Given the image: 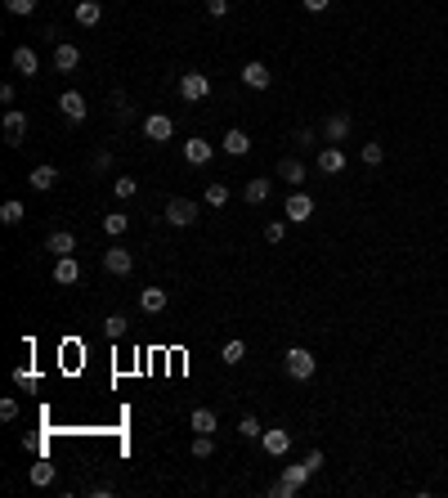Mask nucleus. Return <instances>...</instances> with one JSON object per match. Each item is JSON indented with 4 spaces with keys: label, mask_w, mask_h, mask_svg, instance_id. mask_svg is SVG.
<instances>
[{
    "label": "nucleus",
    "mask_w": 448,
    "mask_h": 498,
    "mask_svg": "<svg viewBox=\"0 0 448 498\" xmlns=\"http://www.w3.org/2000/svg\"><path fill=\"white\" fill-rule=\"evenodd\" d=\"M283 368H287V378H292V382H309V378H314V368H319V359H314V350L292 346V350L283 355Z\"/></svg>",
    "instance_id": "nucleus-1"
},
{
    "label": "nucleus",
    "mask_w": 448,
    "mask_h": 498,
    "mask_svg": "<svg viewBox=\"0 0 448 498\" xmlns=\"http://www.w3.org/2000/svg\"><path fill=\"white\" fill-rule=\"evenodd\" d=\"M207 94H211V77H207V72H184V77H179V99L202 104Z\"/></svg>",
    "instance_id": "nucleus-2"
},
{
    "label": "nucleus",
    "mask_w": 448,
    "mask_h": 498,
    "mask_svg": "<svg viewBox=\"0 0 448 498\" xmlns=\"http://www.w3.org/2000/svg\"><path fill=\"white\" fill-rule=\"evenodd\" d=\"M23 139H27V113H23V108H9L5 113V144L18 149Z\"/></svg>",
    "instance_id": "nucleus-3"
},
{
    "label": "nucleus",
    "mask_w": 448,
    "mask_h": 498,
    "mask_svg": "<svg viewBox=\"0 0 448 498\" xmlns=\"http://www.w3.org/2000/svg\"><path fill=\"white\" fill-rule=\"evenodd\" d=\"M166 220H171L175 229L193 225V220H198V202H188V198H171V202H166Z\"/></svg>",
    "instance_id": "nucleus-4"
},
{
    "label": "nucleus",
    "mask_w": 448,
    "mask_h": 498,
    "mask_svg": "<svg viewBox=\"0 0 448 498\" xmlns=\"http://www.w3.org/2000/svg\"><path fill=\"white\" fill-rule=\"evenodd\" d=\"M283 216H287V220H292V225H300V220H309V216H314V198H309V193H292V198H287V206H283Z\"/></svg>",
    "instance_id": "nucleus-5"
},
{
    "label": "nucleus",
    "mask_w": 448,
    "mask_h": 498,
    "mask_svg": "<svg viewBox=\"0 0 448 498\" xmlns=\"http://www.w3.org/2000/svg\"><path fill=\"white\" fill-rule=\"evenodd\" d=\"M58 113H63L68 121H86V113H90V108H86V94L63 90V94H58Z\"/></svg>",
    "instance_id": "nucleus-6"
},
{
    "label": "nucleus",
    "mask_w": 448,
    "mask_h": 498,
    "mask_svg": "<svg viewBox=\"0 0 448 498\" xmlns=\"http://www.w3.org/2000/svg\"><path fill=\"white\" fill-rule=\"evenodd\" d=\"M143 135H148L153 144H166V139H171V135H175V121H171V117H166V113H153L148 121H143Z\"/></svg>",
    "instance_id": "nucleus-7"
},
{
    "label": "nucleus",
    "mask_w": 448,
    "mask_h": 498,
    "mask_svg": "<svg viewBox=\"0 0 448 498\" xmlns=\"http://www.w3.org/2000/svg\"><path fill=\"white\" fill-rule=\"evenodd\" d=\"M103 270L121 278V274H130V270H135V256H130L126 247H108V251H103Z\"/></svg>",
    "instance_id": "nucleus-8"
},
{
    "label": "nucleus",
    "mask_w": 448,
    "mask_h": 498,
    "mask_svg": "<svg viewBox=\"0 0 448 498\" xmlns=\"http://www.w3.org/2000/svg\"><path fill=\"white\" fill-rule=\"evenodd\" d=\"M269 68L260 63V58H251V63H242V86H251V90H269Z\"/></svg>",
    "instance_id": "nucleus-9"
},
{
    "label": "nucleus",
    "mask_w": 448,
    "mask_h": 498,
    "mask_svg": "<svg viewBox=\"0 0 448 498\" xmlns=\"http://www.w3.org/2000/svg\"><path fill=\"white\" fill-rule=\"evenodd\" d=\"M269 193H274V180H269V175H256V180H247V185H242V202L260 206Z\"/></svg>",
    "instance_id": "nucleus-10"
},
{
    "label": "nucleus",
    "mask_w": 448,
    "mask_h": 498,
    "mask_svg": "<svg viewBox=\"0 0 448 498\" xmlns=\"http://www.w3.org/2000/svg\"><path fill=\"white\" fill-rule=\"evenodd\" d=\"M260 449H264L269 458H283L287 449H292V435H287L283 427H274V431H264V435H260Z\"/></svg>",
    "instance_id": "nucleus-11"
},
{
    "label": "nucleus",
    "mask_w": 448,
    "mask_h": 498,
    "mask_svg": "<svg viewBox=\"0 0 448 498\" xmlns=\"http://www.w3.org/2000/svg\"><path fill=\"white\" fill-rule=\"evenodd\" d=\"M305 162H296V157H283V162H278V180H283V185H292V189H300L305 185Z\"/></svg>",
    "instance_id": "nucleus-12"
},
{
    "label": "nucleus",
    "mask_w": 448,
    "mask_h": 498,
    "mask_svg": "<svg viewBox=\"0 0 448 498\" xmlns=\"http://www.w3.org/2000/svg\"><path fill=\"white\" fill-rule=\"evenodd\" d=\"M45 251H54V256H72V251H77V234H72V229H54V234L45 238Z\"/></svg>",
    "instance_id": "nucleus-13"
},
{
    "label": "nucleus",
    "mask_w": 448,
    "mask_h": 498,
    "mask_svg": "<svg viewBox=\"0 0 448 498\" xmlns=\"http://www.w3.org/2000/svg\"><path fill=\"white\" fill-rule=\"evenodd\" d=\"M166 301H171V292H166V287H143V292H139V310H143V314H162Z\"/></svg>",
    "instance_id": "nucleus-14"
},
{
    "label": "nucleus",
    "mask_w": 448,
    "mask_h": 498,
    "mask_svg": "<svg viewBox=\"0 0 448 498\" xmlns=\"http://www.w3.org/2000/svg\"><path fill=\"white\" fill-rule=\"evenodd\" d=\"M350 126H354V121H350V113H332L328 121H323V135H328V144H341V139L350 135Z\"/></svg>",
    "instance_id": "nucleus-15"
},
{
    "label": "nucleus",
    "mask_w": 448,
    "mask_h": 498,
    "mask_svg": "<svg viewBox=\"0 0 448 498\" xmlns=\"http://www.w3.org/2000/svg\"><path fill=\"white\" fill-rule=\"evenodd\" d=\"M81 278V265L72 261V256H54V283L58 287H72Z\"/></svg>",
    "instance_id": "nucleus-16"
},
{
    "label": "nucleus",
    "mask_w": 448,
    "mask_h": 498,
    "mask_svg": "<svg viewBox=\"0 0 448 498\" xmlns=\"http://www.w3.org/2000/svg\"><path fill=\"white\" fill-rule=\"evenodd\" d=\"M319 171H323V175H336V171H345V153L336 149V144H328V149H319Z\"/></svg>",
    "instance_id": "nucleus-17"
},
{
    "label": "nucleus",
    "mask_w": 448,
    "mask_h": 498,
    "mask_svg": "<svg viewBox=\"0 0 448 498\" xmlns=\"http://www.w3.org/2000/svg\"><path fill=\"white\" fill-rule=\"evenodd\" d=\"M77 63H81V50H77V45H68V41H58L54 45V68L58 72H77Z\"/></svg>",
    "instance_id": "nucleus-18"
},
{
    "label": "nucleus",
    "mask_w": 448,
    "mask_h": 498,
    "mask_svg": "<svg viewBox=\"0 0 448 498\" xmlns=\"http://www.w3.org/2000/svg\"><path fill=\"white\" fill-rule=\"evenodd\" d=\"M211 157H215V149H211L207 139H188V144H184V162H188V166H207Z\"/></svg>",
    "instance_id": "nucleus-19"
},
{
    "label": "nucleus",
    "mask_w": 448,
    "mask_h": 498,
    "mask_svg": "<svg viewBox=\"0 0 448 498\" xmlns=\"http://www.w3.org/2000/svg\"><path fill=\"white\" fill-rule=\"evenodd\" d=\"M27 185H32L36 193H50V189L58 185V171H54V166H50V162H41V166H36V171L27 175Z\"/></svg>",
    "instance_id": "nucleus-20"
},
{
    "label": "nucleus",
    "mask_w": 448,
    "mask_h": 498,
    "mask_svg": "<svg viewBox=\"0 0 448 498\" xmlns=\"http://www.w3.org/2000/svg\"><path fill=\"white\" fill-rule=\"evenodd\" d=\"M72 14H77L81 27H94V23L103 18V5H99V0H77V9H72Z\"/></svg>",
    "instance_id": "nucleus-21"
},
{
    "label": "nucleus",
    "mask_w": 448,
    "mask_h": 498,
    "mask_svg": "<svg viewBox=\"0 0 448 498\" xmlns=\"http://www.w3.org/2000/svg\"><path fill=\"white\" fill-rule=\"evenodd\" d=\"M14 72H23V77H36V72H41V58H36V50L18 45V50H14Z\"/></svg>",
    "instance_id": "nucleus-22"
},
{
    "label": "nucleus",
    "mask_w": 448,
    "mask_h": 498,
    "mask_svg": "<svg viewBox=\"0 0 448 498\" xmlns=\"http://www.w3.org/2000/svg\"><path fill=\"white\" fill-rule=\"evenodd\" d=\"M224 153L229 157H247L251 153V135H247V130H229V135H224Z\"/></svg>",
    "instance_id": "nucleus-23"
},
{
    "label": "nucleus",
    "mask_w": 448,
    "mask_h": 498,
    "mask_svg": "<svg viewBox=\"0 0 448 498\" xmlns=\"http://www.w3.org/2000/svg\"><path fill=\"white\" fill-rule=\"evenodd\" d=\"M188 422H193V431H198V435H211L215 427H220V418H215L211 409H193V418H188Z\"/></svg>",
    "instance_id": "nucleus-24"
},
{
    "label": "nucleus",
    "mask_w": 448,
    "mask_h": 498,
    "mask_svg": "<svg viewBox=\"0 0 448 498\" xmlns=\"http://www.w3.org/2000/svg\"><path fill=\"white\" fill-rule=\"evenodd\" d=\"M309 476H314V467L305 463V458H300V463H292V467H283V480H287V485H296V490H300V485H305Z\"/></svg>",
    "instance_id": "nucleus-25"
},
{
    "label": "nucleus",
    "mask_w": 448,
    "mask_h": 498,
    "mask_svg": "<svg viewBox=\"0 0 448 498\" xmlns=\"http://www.w3.org/2000/svg\"><path fill=\"white\" fill-rule=\"evenodd\" d=\"M27 480L36 485V490H45V485L54 480V463H45V458H41V463H32V471H27Z\"/></svg>",
    "instance_id": "nucleus-26"
},
{
    "label": "nucleus",
    "mask_w": 448,
    "mask_h": 498,
    "mask_svg": "<svg viewBox=\"0 0 448 498\" xmlns=\"http://www.w3.org/2000/svg\"><path fill=\"white\" fill-rule=\"evenodd\" d=\"M103 332L113 337V342H121V337L130 332V319H126V314H108V319H103Z\"/></svg>",
    "instance_id": "nucleus-27"
},
{
    "label": "nucleus",
    "mask_w": 448,
    "mask_h": 498,
    "mask_svg": "<svg viewBox=\"0 0 448 498\" xmlns=\"http://www.w3.org/2000/svg\"><path fill=\"white\" fill-rule=\"evenodd\" d=\"M359 157H363L368 166H381V162H385V144H381V139H368V144L359 149Z\"/></svg>",
    "instance_id": "nucleus-28"
},
{
    "label": "nucleus",
    "mask_w": 448,
    "mask_h": 498,
    "mask_svg": "<svg viewBox=\"0 0 448 498\" xmlns=\"http://www.w3.org/2000/svg\"><path fill=\"white\" fill-rule=\"evenodd\" d=\"M130 229V216H121V211H108L103 216V234H113V238H121Z\"/></svg>",
    "instance_id": "nucleus-29"
},
{
    "label": "nucleus",
    "mask_w": 448,
    "mask_h": 498,
    "mask_svg": "<svg viewBox=\"0 0 448 498\" xmlns=\"http://www.w3.org/2000/svg\"><path fill=\"white\" fill-rule=\"evenodd\" d=\"M23 216H27V211H23L18 198H9L5 206H0V220H5V225H23Z\"/></svg>",
    "instance_id": "nucleus-30"
},
{
    "label": "nucleus",
    "mask_w": 448,
    "mask_h": 498,
    "mask_svg": "<svg viewBox=\"0 0 448 498\" xmlns=\"http://www.w3.org/2000/svg\"><path fill=\"white\" fill-rule=\"evenodd\" d=\"M238 431H242V440H260V435H264L260 418H242V422H238Z\"/></svg>",
    "instance_id": "nucleus-31"
},
{
    "label": "nucleus",
    "mask_w": 448,
    "mask_h": 498,
    "mask_svg": "<svg viewBox=\"0 0 448 498\" xmlns=\"http://www.w3.org/2000/svg\"><path fill=\"white\" fill-rule=\"evenodd\" d=\"M224 202H229V185H220V180L207 185V206H224Z\"/></svg>",
    "instance_id": "nucleus-32"
},
{
    "label": "nucleus",
    "mask_w": 448,
    "mask_h": 498,
    "mask_svg": "<svg viewBox=\"0 0 448 498\" xmlns=\"http://www.w3.org/2000/svg\"><path fill=\"white\" fill-rule=\"evenodd\" d=\"M220 359H224V363H242V359H247V346H242V342H229V346L220 350Z\"/></svg>",
    "instance_id": "nucleus-33"
},
{
    "label": "nucleus",
    "mask_w": 448,
    "mask_h": 498,
    "mask_svg": "<svg viewBox=\"0 0 448 498\" xmlns=\"http://www.w3.org/2000/svg\"><path fill=\"white\" fill-rule=\"evenodd\" d=\"M135 189H139V180H135V175H121L117 185H113V193H117V198H135Z\"/></svg>",
    "instance_id": "nucleus-34"
},
{
    "label": "nucleus",
    "mask_w": 448,
    "mask_h": 498,
    "mask_svg": "<svg viewBox=\"0 0 448 498\" xmlns=\"http://www.w3.org/2000/svg\"><path fill=\"white\" fill-rule=\"evenodd\" d=\"M287 225H292V220H269V225H264V238H269V242H283V238H287Z\"/></svg>",
    "instance_id": "nucleus-35"
},
{
    "label": "nucleus",
    "mask_w": 448,
    "mask_h": 498,
    "mask_svg": "<svg viewBox=\"0 0 448 498\" xmlns=\"http://www.w3.org/2000/svg\"><path fill=\"white\" fill-rule=\"evenodd\" d=\"M215 454V440L211 435H198V440H193V458H211Z\"/></svg>",
    "instance_id": "nucleus-36"
},
{
    "label": "nucleus",
    "mask_w": 448,
    "mask_h": 498,
    "mask_svg": "<svg viewBox=\"0 0 448 498\" xmlns=\"http://www.w3.org/2000/svg\"><path fill=\"white\" fill-rule=\"evenodd\" d=\"M14 418H18V399L5 395V399H0V422H14Z\"/></svg>",
    "instance_id": "nucleus-37"
},
{
    "label": "nucleus",
    "mask_w": 448,
    "mask_h": 498,
    "mask_svg": "<svg viewBox=\"0 0 448 498\" xmlns=\"http://www.w3.org/2000/svg\"><path fill=\"white\" fill-rule=\"evenodd\" d=\"M269 494H274V498H296V485H287L283 476H278V480H274V490H269Z\"/></svg>",
    "instance_id": "nucleus-38"
},
{
    "label": "nucleus",
    "mask_w": 448,
    "mask_h": 498,
    "mask_svg": "<svg viewBox=\"0 0 448 498\" xmlns=\"http://www.w3.org/2000/svg\"><path fill=\"white\" fill-rule=\"evenodd\" d=\"M5 9H9V14H32L36 0H5Z\"/></svg>",
    "instance_id": "nucleus-39"
},
{
    "label": "nucleus",
    "mask_w": 448,
    "mask_h": 498,
    "mask_svg": "<svg viewBox=\"0 0 448 498\" xmlns=\"http://www.w3.org/2000/svg\"><path fill=\"white\" fill-rule=\"evenodd\" d=\"M207 14L211 18H224L229 14V0H207Z\"/></svg>",
    "instance_id": "nucleus-40"
},
{
    "label": "nucleus",
    "mask_w": 448,
    "mask_h": 498,
    "mask_svg": "<svg viewBox=\"0 0 448 498\" xmlns=\"http://www.w3.org/2000/svg\"><path fill=\"white\" fill-rule=\"evenodd\" d=\"M14 382H18V386H36V373H32V368H18Z\"/></svg>",
    "instance_id": "nucleus-41"
},
{
    "label": "nucleus",
    "mask_w": 448,
    "mask_h": 498,
    "mask_svg": "<svg viewBox=\"0 0 448 498\" xmlns=\"http://www.w3.org/2000/svg\"><path fill=\"white\" fill-rule=\"evenodd\" d=\"M108 166H113V153L99 149V153H94V171H108Z\"/></svg>",
    "instance_id": "nucleus-42"
},
{
    "label": "nucleus",
    "mask_w": 448,
    "mask_h": 498,
    "mask_svg": "<svg viewBox=\"0 0 448 498\" xmlns=\"http://www.w3.org/2000/svg\"><path fill=\"white\" fill-rule=\"evenodd\" d=\"M300 5H305V9H309V14H323V9H328V5H332V0H300Z\"/></svg>",
    "instance_id": "nucleus-43"
},
{
    "label": "nucleus",
    "mask_w": 448,
    "mask_h": 498,
    "mask_svg": "<svg viewBox=\"0 0 448 498\" xmlns=\"http://www.w3.org/2000/svg\"><path fill=\"white\" fill-rule=\"evenodd\" d=\"M296 144H309V149H314V130H309V126H300V130H296Z\"/></svg>",
    "instance_id": "nucleus-44"
}]
</instances>
